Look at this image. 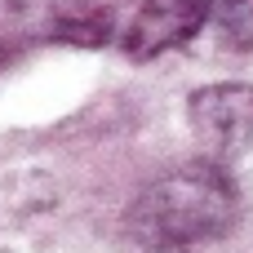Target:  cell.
Instances as JSON below:
<instances>
[{
    "label": "cell",
    "instance_id": "5b68a950",
    "mask_svg": "<svg viewBox=\"0 0 253 253\" xmlns=\"http://www.w3.org/2000/svg\"><path fill=\"white\" fill-rule=\"evenodd\" d=\"M111 31V18L107 13H93V18H62L58 22V40H71V44H102Z\"/></svg>",
    "mask_w": 253,
    "mask_h": 253
},
{
    "label": "cell",
    "instance_id": "6da1fadb",
    "mask_svg": "<svg viewBox=\"0 0 253 253\" xmlns=\"http://www.w3.org/2000/svg\"><path fill=\"white\" fill-rule=\"evenodd\" d=\"M236 187L218 165H187L138 196L129 231L142 249H187L222 236L236 222Z\"/></svg>",
    "mask_w": 253,
    "mask_h": 253
},
{
    "label": "cell",
    "instance_id": "7a4b0ae2",
    "mask_svg": "<svg viewBox=\"0 0 253 253\" xmlns=\"http://www.w3.org/2000/svg\"><path fill=\"white\" fill-rule=\"evenodd\" d=\"M191 129L213 160L253 147V84H205L191 93Z\"/></svg>",
    "mask_w": 253,
    "mask_h": 253
},
{
    "label": "cell",
    "instance_id": "3957f363",
    "mask_svg": "<svg viewBox=\"0 0 253 253\" xmlns=\"http://www.w3.org/2000/svg\"><path fill=\"white\" fill-rule=\"evenodd\" d=\"M209 22V0H147L125 31V53L147 62L187 44Z\"/></svg>",
    "mask_w": 253,
    "mask_h": 253
},
{
    "label": "cell",
    "instance_id": "277c9868",
    "mask_svg": "<svg viewBox=\"0 0 253 253\" xmlns=\"http://www.w3.org/2000/svg\"><path fill=\"white\" fill-rule=\"evenodd\" d=\"M209 13L231 49H253V0H209Z\"/></svg>",
    "mask_w": 253,
    "mask_h": 253
}]
</instances>
